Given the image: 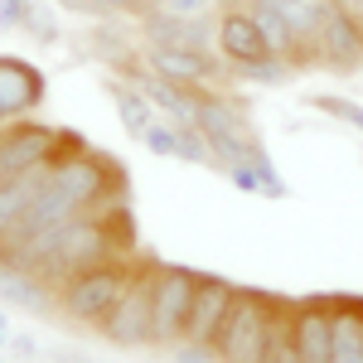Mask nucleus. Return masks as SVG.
I'll list each match as a JSON object with an SVG mask.
<instances>
[{
    "instance_id": "1",
    "label": "nucleus",
    "mask_w": 363,
    "mask_h": 363,
    "mask_svg": "<svg viewBox=\"0 0 363 363\" xmlns=\"http://www.w3.org/2000/svg\"><path fill=\"white\" fill-rule=\"evenodd\" d=\"M131 272H136L131 257H112V262H97V267H87V272H73V277L54 291V310L63 320H73V325H92V330H97V325L107 320V310L121 301Z\"/></svg>"
},
{
    "instance_id": "2",
    "label": "nucleus",
    "mask_w": 363,
    "mask_h": 363,
    "mask_svg": "<svg viewBox=\"0 0 363 363\" xmlns=\"http://www.w3.org/2000/svg\"><path fill=\"white\" fill-rule=\"evenodd\" d=\"M272 306H277L272 291L238 286L223 330L213 339V359L218 363H262V354H267V330H272Z\"/></svg>"
},
{
    "instance_id": "3",
    "label": "nucleus",
    "mask_w": 363,
    "mask_h": 363,
    "mask_svg": "<svg viewBox=\"0 0 363 363\" xmlns=\"http://www.w3.org/2000/svg\"><path fill=\"white\" fill-rule=\"evenodd\" d=\"M194 126L203 131L208 150H213V165H238V160H252V150H262V140L252 136L247 112L228 92H218V87H203Z\"/></svg>"
},
{
    "instance_id": "4",
    "label": "nucleus",
    "mask_w": 363,
    "mask_h": 363,
    "mask_svg": "<svg viewBox=\"0 0 363 363\" xmlns=\"http://www.w3.org/2000/svg\"><path fill=\"white\" fill-rule=\"evenodd\" d=\"M194 286H199V272H189V267H165V262L155 267V286H150V349L184 344Z\"/></svg>"
},
{
    "instance_id": "5",
    "label": "nucleus",
    "mask_w": 363,
    "mask_h": 363,
    "mask_svg": "<svg viewBox=\"0 0 363 363\" xmlns=\"http://www.w3.org/2000/svg\"><path fill=\"white\" fill-rule=\"evenodd\" d=\"M155 267L160 262H140L131 272V281H126V291H121V301L97 325L116 349H150V286H155Z\"/></svg>"
},
{
    "instance_id": "6",
    "label": "nucleus",
    "mask_w": 363,
    "mask_h": 363,
    "mask_svg": "<svg viewBox=\"0 0 363 363\" xmlns=\"http://www.w3.org/2000/svg\"><path fill=\"white\" fill-rule=\"evenodd\" d=\"M140 63L150 73H160L169 83H184V87H218L228 78V63L218 54L179 49V44H140Z\"/></svg>"
},
{
    "instance_id": "7",
    "label": "nucleus",
    "mask_w": 363,
    "mask_h": 363,
    "mask_svg": "<svg viewBox=\"0 0 363 363\" xmlns=\"http://www.w3.org/2000/svg\"><path fill=\"white\" fill-rule=\"evenodd\" d=\"M54 145H58V126L49 121H15L0 131V179H15V174H29V169H44L54 160Z\"/></svg>"
},
{
    "instance_id": "8",
    "label": "nucleus",
    "mask_w": 363,
    "mask_h": 363,
    "mask_svg": "<svg viewBox=\"0 0 363 363\" xmlns=\"http://www.w3.org/2000/svg\"><path fill=\"white\" fill-rule=\"evenodd\" d=\"M44 97H49V83H44V73L29 58L0 54V131L34 116L44 107Z\"/></svg>"
},
{
    "instance_id": "9",
    "label": "nucleus",
    "mask_w": 363,
    "mask_h": 363,
    "mask_svg": "<svg viewBox=\"0 0 363 363\" xmlns=\"http://www.w3.org/2000/svg\"><path fill=\"white\" fill-rule=\"evenodd\" d=\"M126 78L150 97V107L165 116V121H174V126H194V121H199V97H203V87L169 83V78H160V73H150L140 58L126 63Z\"/></svg>"
},
{
    "instance_id": "10",
    "label": "nucleus",
    "mask_w": 363,
    "mask_h": 363,
    "mask_svg": "<svg viewBox=\"0 0 363 363\" xmlns=\"http://www.w3.org/2000/svg\"><path fill=\"white\" fill-rule=\"evenodd\" d=\"M310 44H315V63L330 68V73H354V68H363V25L344 5L320 25V34Z\"/></svg>"
},
{
    "instance_id": "11",
    "label": "nucleus",
    "mask_w": 363,
    "mask_h": 363,
    "mask_svg": "<svg viewBox=\"0 0 363 363\" xmlns=\"http://www.w3.org/2000/svg\"><path fill=\"white\" fill-rule=\"evenodd\" d=\"M291 335L301 363H335V325H330V296L291 301Z\"/></svg>"
},
{
    "instance_id": "12",
    "label": "nucleus",
    "mask_w": 363,
    "mask_h": 363,
    "mask_svg": "<svg viewBox=\"0 0 363 363\" xmlns=\"http://www.w3.org/2000/svg\"><path fill=\"white\" fill-rule=\"evenodd\" d=\"M233 296H238V286L223 277H203L199 272V286H194V306H189V325H184V339L189 344H203V349H213V339L223 330L228 320V306H233Z\"/></svg>"
},
{
    "instance_id": "13",
    "label": "nucleus",
    "mask_w": 363,
    "mask_h": 363,
    "mask_svg": "<svg viewBox=\"0 0 363 363\" xmlns=\"http://www.w3.org/2000/svg\"><path fill=\"white\" fill-rule=\"evenodd\" d=\"M213 49H218V58H223L228 68L272 54L267 39H262V29H257V20L247 15V5H228L223 15L213 20Z\"/></svg>"
},
{
    "instance_id": "14",
    "label": "nucleus",
    "mask_w": 363,
    "mask_h": 363,
    "mask_svg": "<svg viewBox=\"0 0 363 363\" xmlns=\"http://www.w3.org/2000/svg\"><path fill=\"white\" fill-rule=\"evenodd\" d=\"M330 325H335V363H363V301L359 296H330Z\"/></svg>"
},
{
    "instance_id": "15",
    "label": "nucleus",
    "mask_w": 363,
    "mask_h": 363,
    "mask_svg": "<svg viewBox=\"0 0 363 363\" xmlns=\"http://www.w3.org/2000/svg\"><path fill=\"white\" fill-rule=\"evenodd\" d=\"M0 301H15V306L25 310H54V291L44 286V281L34 277V272H15V267H0Z\"/></svg>"
},
{
    "instance_id": "16",
    "label": "nucleus",
    "mask_w": 363,
    "mask_h": 363,
    "mask_svg": "<svg viewBox=\"0 0 363 363\" xmlns=\"http://www.w3.org/2000/svg\"><path fill=\"white\" fill-rule=\"evenodd\" d=\"M112 102H116V116H121V126L131 131V136H145L155 121H160V112L150 107V97L140 92L136 83H112Z\"/></svg>"
},
{
    "instance_id": "17",
    "label": "nucleus",
    "mask_w": 363,
    "mask_h": 363,
    "mask_svg": "<svg viewBox=\"0 0 363 363\" xmlns=\"http://www.w3.org/2000/svg\"><path fill=\"white\" fill-rule=\"evenodd\" d=\"M262 363H301V349H296V335H291V301L272 306V330H267V354Z\"/></svg>"
},
{
    "instance_id": "18",
    "label": "nucleus",
    "mask_w": 363,
    "mask_h": 363,
    "mask_svg": "<svg viewBox=\"0 0 363 363\" xmlns=\"http://www.w3.org/2000/svg\"><path fill=\"white\" fill-rule=\"evenodd\" d=\"M228 73H233V78H242V83L272 87V83H286L296 68H291V58H281V54H262V58H252V63H233Z\"/></svg>"
},
{
    "instance_id": "19",
    "label": "nucleus",
    "mask_w": 363,
    "mask_h": 363,
    "mask_svg": "<svg viewBox=\"0 0 363 363\" xmlns=\"http://www.w3.org/2000/svg\"><path fill=\"white\" fill-rule=\"evenodd\" d=\"M310 107H315V112H325V116H339L344 126H354V131L363 136V107L354 102V97H335V92L325 97V92H320V97H310Z\"/></svg>"
},
{
    "instance_id": "20",
    "label": "nucleus",
    "mask_w": 363,
    "mask_h": 363,
    "mask_svg": "<svg viewBox=\"0 0 363 363\" xmlns=\"http://www.w3.org/2000/svg\"><path fill=\"white\" fill-rule=\"evenodd\" d=\"M140 140H145V150H150V155L179 160V126H174V121H165V116H160V121H155V126H150Z\"/></svg>"
},
{
    "instance_id": "21",
    "label": "nucleus",
    "mask_w": 363,
    "mask_h": 363,
    "mask_svg": "<svg viewBox=\"0 0 363 363\" xmlns=\"http://www.w3.org/2000/svg\"><path fill=\"white\" fill-rule=\"evenodd\" d=\"M140 10H165V15H189V20H203L218 10V0H145Z\"/></svg>"
},
{
    "instance_id": "22",
    "label": "nucleus",
    "mask_w": 363,
    "mask_h": 363,
    "mask_svg": "<svg viewBox=\"0 0 363 363\" xmlns=\"http://www.w3.org/2000/svg\"><path fill=\"white\" fill-rule=\"evenodd\" d=\"M68 5H78V10H87V15H107V20H116V15H140L145 0H68Z\"/></svg>"
},
{
    "instance_id": "23",
    "label": "nucleus",
    "mask_w": 363,
    "mask_h": 363,
    "mask_svg": "<svg viewBox=\"0 0 363 363\" xmlns=\"http://www.w3.org/2000/svg\"><path fill=\"white\" fill-rule=\"evenodd\" d=\"M39 0H0V29H25Z\"/></svg>"
},
{
    "instance_id": "24",
    "label": "nucleus",
    "mask_w": 363,
    "mask_h": 363,
    "mask_svg": "<svg viewBox=\"0 0 363 363\" xmlns=\"http://www.w3.org/2000/svg\"><path fill=\"white\" fill-rule=\"evenodd\" d=\"M25 34H34V44H54V39H58V20L44 10V5H34V15H29Z\"/></svg>"
},
{
    "instance_id": "25",
    "label": "nucleus",
    "mask_w": 363,
    "mask_h": 363,
    "mask_svg": "<svg viewBox=\"0 0 363 363\" xmlns=\"http://www.w3.org/2000/svg\"><path fill=\"white\" fill-rule=\"evenodd\" d=\"M169 354H174V363H218V359H213V349H203V344H189V339H184V344H174Z\"/></svg>"
},
{
    "instance_id": "26",
    "label": "nucleus",
    "mask_w": 363,
    "mask_h": 363,
    "mask_svg": "<svg viewBox=\"0 0 363 363\" xmlns=\"http://www.w3.org/2000/svg\"><path fill=\"white\" fill-rule=\"evenodd\" d=\"M339 5H344V10H349V15H354V20L363 25V0H339Z\"/></svg>"
},
{
    "instance_id": "27",
    "label": "nucleus",
    "mask_w": 363,
    "mask_h": 363,
    "mask_svg": "<svg viewBox=\"0 0 363 363\" xmlns=\"http://www.w3.org/2000/svg\"><path fill=\"white\" fill-rule=\"evenodd\" d=\"M0 344H5V330H0Z\"/></svg>"
}]
</instances>
